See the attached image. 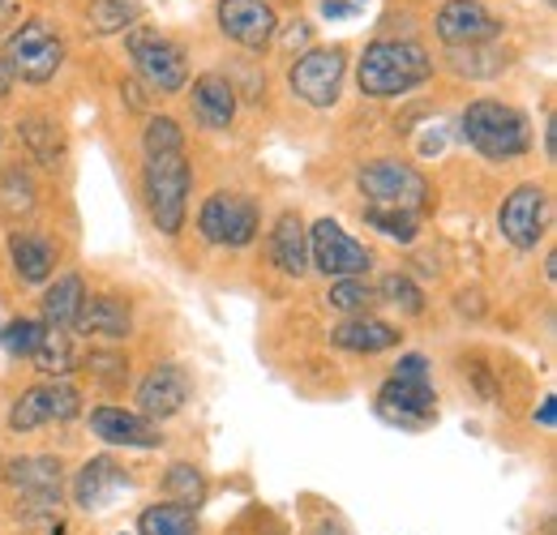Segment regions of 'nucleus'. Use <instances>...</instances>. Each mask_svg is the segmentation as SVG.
<instances>
[{
	"mask_svg": "<svg viewBox=\"0 0 557 535\" xmlns=\"http://www.w3.org/2000/svg\"><path fill=\"white\" fill-rule=\"evenodd\" d=\"M433 77V57L412 39H373L360 57L356 82L369 99H399Z\"/></svg>",
	"mask_w": 557,
	"mask_h": 535,
	"instance_id": "obj_1",
	"label": "nucleus"
},
{
	"mask_svg": "<svg viewBox=\"0 0 557 535\" xmlns=\"http://www.w3.org/2000/svg\"><path fill=\"white\" fill-rule=\"evenodd\" d=\"M459 129H463L472 150H481L485 159H497V163L519 159L532 146L528 116L519 108L502 103V99H476V103H468L463 116H459Z\"/></svg>",
	"mask_w": 557,
	"mask_h": 535,
	"instance_id": "obj_2",
	"label": "nucleus"
},
{
	"mask_svg": "<svg viewBox=\"0 0 557 535\" xmlns=\"http://www.w3.org/2000/svg\"><path fill=\"white\" fill-rule=\"evenodd\" d=\"M189 163L185 154H150L141 167V194H146V210L154 232L163 236H181L185 214H189Z\"/></svg>",
	"mask_w": 557,
	"mask_h": 535,
	"instance_id": "obj_3",
	"label": "nucleus"
},
{
	"mask_svg": "<svg viewBox=\"0 0 557 535\" xmlns=\"http://www.w3.org/2000/svg\"><path fill=\"white\" fill-rule=\"evenodd\" d=\"M4 488L22 501L26 519H48L61 510L65 493V463L57 455H26V459H4L0 463Z\"/></svg>",
	"mask_w": 557,
	"mask_h": 535,
	"instance_id": "obj_4",
	"label": "nucleus"
},
{
	"mask_svg": "<svg viewBox=\"0 0 557 535\" xmlns=\"http://www.w3.org/2000/svg\"><path fill=\"white\" fill-rule=\"evenodd\" d=\"M356 189L364 194L369 206H386V210H429L433 206V189L420 176L412 163L404 159H373L356 172Z\"/></svg>",
	"mask_w": 557,
	"mask_h": 535,
	"instance_id": "obj_5",
	"label": "nucleus"
},
{
	"mask_svg": "<svg viewBox=\"0 0 557 535\" xmlns=\"http://www.w3.org/2000/svg\"><path fill=\"white\" fill-rule=\"evenodd\" d=\"M4 57L13 65V77H22L30 86H44V82L57 77V69L65 65V43H61V35L44 17H30V22H22L13 30Z\"/></svg>",
	"mask_w": 557,
	"mask_h": 535,
	"instance_id": "obj_6",
	"label": "nucleus"
},
{
	"mask_svg": "<svg viewBox=\"0 0 557 535\" xmlns=\"http://www.w3.org/2000/svg\"><path fill=\"white\" fill-rule=\"evenodd\" d=\"M129 57H134L138 77L154 95H176V90H185L189 65H185V52H181L168 35H159V30H134V35H129Z\"/></svg>",
	"mask_w": 557,
	"mask_h": 535,
	"instance_id": "obj_7",
	"label": "nucleus"
},
{
	"mask_svg": "<svg viewBox=\"0 0 557 535\" xmlns=\"http://www.w3.org/2000/svg\"><path fill=\"white\" fill-rule=\"evenodd\" d=\"M258 223H262L258 206L240 194H210L198 210V232L223 249H245L258 236Z\"/></svg>",
	"mask_w": 557,
	"mask_h": 535,
	"instance_id": "obj_8",
	"label": "nucleus"
},
{
	"mask_svg": "<svg viewBox=\"0 0 557 535\" xmlns=\"http://www.w3.org/2000/svg\"><path fill=\"white\" fill-rule=\"evenodd\" d=\"M344 73H348L344 48H313L292 65L287 82H292V95L305 99L309 108H331L344 90Z\"/></svg>",
	"mask_w": 557,
	"mask_h": 535,
	"instance_id": "obj_9",
	"label": "nucleus"
},
{
	"mask_svg": "<svg viewBox=\"0 0 557 535\" xmlns=\"http://www.w3.org/2000/svg\"><path fill=\"white\" fill-rule=\"evenodd\" d=\"M309 266H318L331 278H360L373 266V253L360 240H351L335 219H318L309 227Z\"/></svg>",
	"mask_w": 557,
	"mask_h": 535,
	"instance_id": "obj_10",
	"label": "nucleus"
},
{
	"mask_svg": "<svg viewBox=\"0 0 557 535\" xmlns=\"http://www.w3.org/2000/svg\"><path fill=\"white\" fill-rule=\"evenodd\" d=\"M545 219H549V198H545V189H541V185H519L510 198L502 201V210H497V232H502L519 253H528V249H536V245L545 240Z\"/></svg>",
	"mask_w": 557,
	"mask_h": 535,
	"instance_id": "obj_11",
	"label": "nucleus"
},
{
	"mask_svg": "<svg viewBox=\"0 0 557 535\" xmlns=\"http://www.w3.org/2000/svg\"><path fill=\"white\" fill-rule=\"evenodd\" d=\"M194 395V377H189V369L185 364H176V360H168V364H154L146 377H141L138 386V411L146 420H168V415H176V411H185V402Z\"/></svg>",
	"mask_w": 557,
	"mask_h": 535,
	"instance_id": "obj_12",
	"label": "nucleus"
},
{
	"mask_svg": "<svg viewBox=\"0 0 557 535\" xmlns=\"http://www.w3.org/2000/svg\"><path fill=\"white\" fill-rule=\"evenodd\" d=\"M377 415L399 428H424L437 415V395L429 382H404L391 373L377 390Z\"/></svg>",
	"mask_w": 557,
	"mask_h": 535,
	"instance_id": "obj_13",
	"label": "nucleus"
},
{
	"mask_svg": "<svg viewBox=\"0 0 557 535\" xmlns=\"http://www.w3.org/2000/svg\"><path fill=\"white\" fill-rule=\"evenodd\" d=\"M219 30L249 48V52H262L278 30V17L275 9L267 0H219Z\"/></svg>",
	"mask_w": 557,
	"mask_h": 535,
	"instance_id": "obj_14",
	"label": "nucleus"
},
{
	"mask_svg": "<svg viewBox=\"0 0 557 535\" xmlns=\"http://www.w3.org/2000/svg\"><path fill=\"white\" fill-rule=\"evenodd\" d=\"M90 433L108 446H125V450H159L163 433L154 420H146L141 411H125V407H95L90 411Z\"/></svg>",
	"mask_w": 557,
	"mask_h": 535,
	"instance_id": "obj_15",
	"label": "nucleus"
},
{
	"mask_svg": "<svg viewBox=\"0 0 557 535\" xmlns=\"http://www.w3.org/2000/svg\"><path fill=\"white\" fill-rule=\"evenodd\" d=\"M502 30V22L488 13L481 0H446L437 9V39L450 48H476Z\"/></svg>",
	"mask_w": 557,
	"mask_h": 535,
	"instance_id": "obj_16",
	"label": "nucleus"
},
{
	"mask_svg": "<svg viewBox=\"0 0 557 535\" xmlns=\"http://www.w3.org/2000/svg\"><path fill=\"white\" fill-rule=\"evenodd\" d=\"M134 480L125 475V468H116V459H108V455H99V459H86L82 471H77V480H73V501H77V510H103V506H112V497L121 493V488H129Z\"/></svg>",
	"mask_w": 557,
	"mask_h": 535,
	"instance_id": "obj_17",
	"label": "nucleus"
},
{
	"mask_svg": "<svg viewBox=\"0 0 557 535\" xmlns=\"http://www.w3.org/2000/svg\"><path fill=\"white\" fill-rule=\"evenodd\" d=\"M73 331H82L86 338H129L134 335V313L121 296L99 291V296L82 300V309L73 318Z\"/></svg>",
	"mask_w": 557,
	"mask_h": 535,
	"instance_id": "obj_18",
	"label": "nucleus"
},
{
	"mask_svg": "<svg viewBox=\"0 0 557 535\" xmlns=\"http://www.w3.org/2000/svg\"><path fill=\"white\" fill-rule=\"evenodd\" d=\"M267 249H271V262H275L283 274H292V278L309 274V232H305V223H300L296 210H283V214H278Z\"/></svg>",
	"mask_w": 557,
	"mask_h": 535,
	"instance_id": "obj_19",
	"label": "nucleus"
},
{
	"mask_svg": "<svg viewBox=\"0 0 557 535\" xmlns=\"http://www.w3.org/2000/svg\"><path fill=\"white\" fill-rule=\"evenodd\" d=\"M194 116L207 129H227L236 121V90L223 73H202L194 77Z\"/></svg>",
	"mask_w": 557,
	"mask_h": 535,
	"instance_id": "obj_20",
	"label": "nucleus"
},
{
	"mask_svg": "<svg viewBox=\"0 0 557 535\" xmlns=\"http://www.w3.org/2000/svg\"><path fill=\"white\" fill-rule=\"evenodd\" d=\"M9 262L22 283H48L57 270V245L35 232H13L9 236Z\"/></svg>",
	"mask_w": 557,
	"mask_h": 535,
	"instance_id": "obj_21",
	"label": "nucleus"
},
{
	"mask_svg": "<svg viewBox=\"0 0 557 535\" xmlns=\"http://www.w3.org/2000/svg\"><path fill=\"white\" fill-rule=\"evenodd\" d=\"M331 338H335V347H344V351H356V356H377V351H391V347L399 343V331H395L391 322H382V318L360 313V318L339 322Z\"/></svg>",
	"mask_w": 557,
	"mask_h": 535,
	"instance_id": "obj_22",
	"label": "nucleus"
},
{
	"mask_svg": "<svg viewBox=\"0 0 557 535\" xmlns=\"http://www.w3.org/2000/svg\"><path fill=\"white\" fill-rule=\"evenodd\" d=\"M82 300H86V278H82L77 270L61 274V278L44 291V326H48V331H70L77 309H82Z\"/></svg>",
	"mask_w": 557,
	"mask_h": 535,
	"instance_id": "obj_23",
	"label": "nucleus"
},
{
	"mask_svg": "<svg viewBox=\"0 0 557 535\" xmlns=\"http://www.w3.org/2000/svg\"><path fill=\"white\" fill-rule=\"evenodd\" d=\"M17 137H22L26 154L39 159V163H48V167L65 159V134H61V125H57L52 116H39V112L22 116V121H17Z\"/></svg>",
	"mask_w": 557,
	"mask_h": 535,
	"instance_id": "obj_24",
	"label": "nucleus"
},
{
	"mask_svg": "<svg viewBox=\"0 0 557 535\" xmlns=\"http://www.w3.org/2000/svg\"><path fill=\"white\" fill-rule=\"evenodd\" d=\"M134 535H198V510H185V506H172V501L146 506L138 514V532Z\"/></svg>",
	"mask_w": 557,
	"mask_h": 535,
	"instance_id": "obj_25",
	"label": "nucleus"
},
{
	"mask_svg": "<svg viewBox=\"0 0 557 535\" xmlns=\"http://www.w3.org/2000/svg\"><path fill=\"white\" fill-rule=\"evenodd\" d=\"M44 424H52V395H48V382L22 390V395L13 399V407H9V433H35V428H44Z\"/></svg>",
	"mask_w": 557,
	"mask_h": 535,
	"instance_id": "obj_26",
	"label": "nucleus"
},
{
	"mask_svg": "<svg viewBox=\"0 0 557 535\" xmlns=\"http://www.w3.org/2000/svg\"><path fill=\"white\" fill-rule=\"evenodd\" d=\"M163 497L172 506L198 510L207 501V475L194 468V463H172V468L163 471Z\"/></svg>",
	"mask_w": 557,
	"mask_h": 535,
	"instance_id": "obj_27",
	"label": "nucleus"
},
{
	"mask_svg": "<svg viewBox=\"0 0 557 535\" xmlns=\"http://www.w3.org/2000/svg\"><path fill=\"white\" fill-rule=\"evenodd\" d=\"M138 17H141L138 0H95L90 13H86V22H90L95 35H121V30H129Z\"/></svg>",
	"mask_w": 557,
	"mask_h": 535,
	"instance_id": "obj_28",
	"label": "nucleus"
},
{
	"mask_svg": "<svg viewBox=\"0 0 557 535\" xmlns=\"http://www.w3.org/2000/svg\"><path fill=\"white\" fill-rule=\"evenodd\" d=\"M30 360H35V369H39L44 377H52V382H57V377H65V373L73 369L70 335H65V331H48V326H44V338H39V347H35V356H30Z\"/></svg>",
	"mask_w": 557,
	"mask_h": 535,
	"instance_id": "obj_29",
	"label": "nucleus"
},
{
	"mask_svg": "<svg viewBox=\"0 0 557 535\" xmlns=\"http://www.w3.org/2000/svg\"><path fill=\"white\" fill-rule=\"evenodd\" d=\"M364 223L377 227L382 236L399 240V245H412L420 236V214L412 210H386V206H364Z\"/></svg>",
	"mask_w": 557,
	"mask_h": 535,
	"instance_id": "obj_30",
	"label": "nucleus"
},
{
	"mask_svg": "<svg viewBox=\"0 0 557 535\" xmlns=\"http://www.w3.org/2000/svg\"><path fill=\"white\" fill-rule=\"evenodd\" d=\"M326 304L339 309V313H348V318H360V313H369L377 304V291L364 278H335L331 291H326Z\"/></svg>",
	"mask_w": 557,
	"mask_h": 535,
	"instance_id": "obj_31",
	"label": "nucleus"
},
{
	"mask_svg": "<svg viewBox=\"0 0 557 535\" xmlns=\"http://www.w3.org/2000/svg\"><path fill=\"white\" fill-rule=\"evenodd\" d=\"M0 210H4L9 219H22V214L35 210V181H30V172L9 167V172L0 176Z\"/></svg>",
	"mask_w": 557,
	"mask_h": 535,
	"instance_id": "obj_32",
	"label": "nucleus"
},
{
	"mask_svg": "<svg viewBox=\"0 0 557 535\" xmlns=\"http://www.w3.org/2000/svg\"><path fill=\"white\" fill-rule=\"evenodd\" d=\"M141 150H146V159L150 154H181L185 134H181V125L172 116H150L146 129H141Z\"/></svg>",
	"mask_w": 557,
	"mask_h": 535,
	"instance_id": "obj_33",
	"label": "nucleus"
},
{
	"mask_svg": "<svg viewBox=\"0 0 557 535\" xmlns=\"http://www.w3.org/2000/svg\"><path fill=\"white\" fill-rule=\"evenodd\" d=\"M39 338H44V326H39L35 318H13V322L0 331V347H4V356L22 360V356H35Z\"/></svg>",
	"mask_w": 557,
	"mask_h": 535,
	"instance_id": "obj_34",
	"label": "nucleus"
},
{
	"mask_svg": "<svg viewBox=\"0 0 557 535\" xmlns=\"http://www.w3.org/2000/svg\"><path fill=\"white\" fill-rule=\"evenodd\" d=\"M377 300H391V304H399L404 313H420V309H424V296H420V287L408 274H386L382 287H377Z\"/></svg>",
	"mask_w": 557,
	"mask_h": 535,
	"instance_id": "obj_35",
	"label": "nucleus"
},
{
	"mask_svg": "<svg viewBox=\"0 0 557 535\" xmlns=\"http://www.w3.org/2000/svg\"><path fill=\"white\" fill-rule=\"evenodd\" d=\"M48 395H52V420L57 424H70L73 415L82 411V395H77V386H70L65 377L48 382Z\"/></svg>",
	"mask_w": 557,
	"mask_h": 535,
	"instance_id": "obj_36",
	"label": "nucleus"
},
{
	"mask_svg": "<svg viewBox=\"0 0 557 535\" xmlns=\"http://www.w3.org/2000/svg\"><path fill=\"white\" fill-rule=\"evenodd\" d=\"M395 377H404V382H429V360H424L420 351H408V356H399V364H395Z\"/></svg>",
	"mask_w": 557,
	"mask_h": 535,
	"instance_id": "obj_37",
	"label": "nucleus"
},
{
	"mask_svg": "<svg viewBox=\"0 0 557 535\" xmlns=\"http://www.w3.org/2000/svg\"><path fill=\"white\" fill-rule=\"evenodd\" d=\"M90 364H95V373H99V377H108V382H125V377H129V364H125V360H116V356H95Z\"/></svg>",
	"mask_w": 557,
	"mask_h": 535,
	"instance_id": "obj_38",
	"label": "nucleus"
},
{
	"mask_svg": "<svg viewBox=\"0 0 557 535\" xmlns=\"http://www.w3.org/2000/svg\"><path fill=\"white\" fill-rule=\"evenodd\" d=\"M536 424H541V428H554V424H557V407H554V399H545L541 407H536Z\"/></svg>",
	"mask_w": 557,
	"mask_h": 535,
	"instance_id": "obj_39",
	"label": "nucleus"
},
{
	"mask_svg": "<svg viewBox=\"0 0 557 535\" xmlns=\"http://www.w3.org/2000/svg\"><path fill=\"white\" fill-rule=\"evenodd\" d=\"M13 82H17V77H13V65H9V57L0 52V99L13 90Z\"/></svg>",
	"mask_w": 557,
	"mask_h": 535,
	"instance_id": "obj_40",
	"label": "nucleus"
},
{
	"mask_svg": "<svg viewBox=\"0 0 557 535\" xmlns=\"http://www.w3.org/2000/svg\"><path fill=\"white\" fill-rule=\"evenodd\" d=\"M545 154L549 159H557V125L549 121V129H545Z\"/></svg>",
	"mask_w": 557,
	"mask_h": 535,
	"instance_id": "obj_41",
	"label": "nucleus"
},
{
	"mask_svg": "<svg viewBox=\"0 0 557 535\" xmlns=\"http://www.w3.org/2000/svg\"><path fill=\"white\" fill-rule=\"evenodd\" d=\"M322 13H326V17H339V13H348V4H344V0H326Z\"/></svg>",
	"mask_w": 557,
	"mask_h": 535,
	"instance_id": "obj_42",
	"label": "nucleus"
},
{
	"mask_svg": "<svg viewBox=\"0 0 557 535\" xmlns=\"http://www.w3.org/2000/svg\"><path fill=\"white\" fill-rule=\"evenodd\" d=\"M0 146H4V129H0Z\"/></svg>",
	"mask_w": 557,
	"mask_h": 535,
	"instance_id": "obj_43",
	"label": "nucleus"
},
{
	"mask_svg": "<svg viewBox=\"0 0 557 535\" xmlns=\"http://www.w3.org/2000/svg\"><path fill=\"white\" fill-rule=\"evenodd\" d=\"M121 535H134V532H121Z\"/></svg>",
	"mask_w": 557,
	"mask_h": 535,
	"instance_id": "obj_44",
	"label": "nucleus"
}]
</instances>
